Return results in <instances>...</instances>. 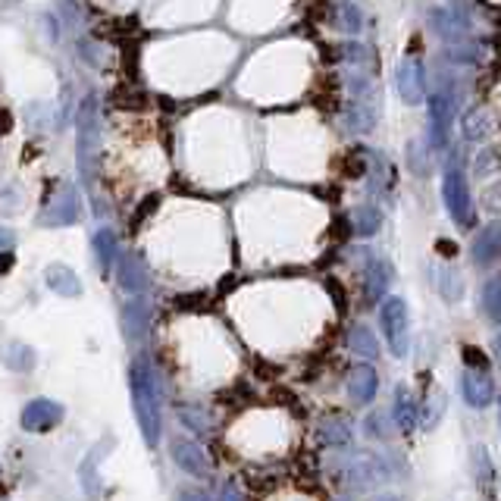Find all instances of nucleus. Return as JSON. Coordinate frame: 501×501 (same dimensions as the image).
I'll return each mask as SVG.
<instances>
[{"mask_svg":"<svg viewBox=\"0 0 501 501\" xmlns=\"http://www.w3.org/2000/svg\"><path fill=\"white\" fill-rule=\"evenodd\" d=\"M132 404H135V417L138 427H142V436L148 442V448H157L160 442V395H157V376L154 367H151L148 358H138L132 364Z\"/></svg>","mask_w":501,"mask_h":501,"instance_id":"1","label":"nucleus"},{"mask_svg":"<svg viewBox=\"0 0 501 501\" xmlns=\"http://www.w3.org/2000/svg\"><path fill=\"white\" fill-rule=\"evenodd\" d=\"M442 194H445V207L452 213V220L464 229L473 226V198H471V188H467V176L461 169L458 160H452L445 167V179H442Z\"/></svg>","mask_w":501,"mask_h":501,"instance_id":"2","label":"nucleus"},{"mask_svg":"<svg viewBox=\"0 0 501 501\" xmlns=\"http://www.w3.org/2000/svg\"><path fill=\"white\" fill-rule=\"evenodd\" d=\"M379 323H383V333H385V341H389L392 354H395V358H404V354H408V326H410L404 298H385L383 310H379Z\"/></svg>","mask_w":501,"mask_h":501,"instance_id":"3","label":"nucleus"},{"mask_svg":"<svg viewBox=\"0 0 501 501\" xmlns=\"http://www.w3.org/2000/svg\"><path fill=\"white\" fill-rule=\"evenodd\" d=\"M75 132H79V169H82V179L91 182L94 144H98V100H94V98H85V104H82Z\"/></svg>","mask_w":501,"mask_h":501,"instance_id":"4","label":"nucleus"},{"mask_svg":"<svg viewBox=\"0 0 501 501\" xmlns=\"http://www.w3.org/2000/svg\"><path fill=\"white\" fill-rule=\"evenodd\" d=\"M341 479H345V486H351V489H370V486H376V483H385V479H389V471H385V464L379 461V454L358 452L354 458H348L345 467H341Z\"/></svg>","mask_w":501,"mask_h":501,"instance_id":"5","label":"nucleus"},{"mask_svg":"<svg viewBox=\"0 0 501 501\" xmlns=\"http://www.w3.org/2000/svg\"><path fill=\"white\" fill-rule=\"evenodd\" d=\"M454 123V98L448 91L429 94V148L445 151L448 132Z\"/></svg>","mask_w":501,"mask_h":501,"instance_id":"6","label":"nucleus"},{"mask_svg":"<svg viewBox=\"0 0 501 501\" xmlns=\"http://www.w3.org/2000/svg\"><path fill=\"white\" fill-rule=\"evenodd\" d=\"M395 85L404 104H410V107L423 104V98H427V73H423V63L414 60V56L402 60V66H398V73H395Z\"/></svg>","mask_w":501,"mask_h":501,"instance_id":"7","label":"nucleus"},{"mask_svg":"<svg viewBox=\"0 0 501 501\" xmlns=\"http://www.w3.org/2000/svg\"><path fill=\"white\" fill-rule=\"evenodd\" d=\"M60 420H63V404L50 402V398H35V402H29L22 417H19L25 433H48V429H54Z\"/></svg>","mask_w":501,"mask_h":501,"instance_id":"8","label":"nucleus"},{"mask_svg":"<svg viewBox=\"0 0 501 501\" xmlns=\"http://www.w3.org/2000/svg\"><path fill=\"white\" fill-rule=\"evenodd\" d=\"M169 448H173V461L188 473V477H198V479L211 477V458H207L201 445H194V442H188V439H173Z\"/></svg>","mask_w":501,"mask_h":501,"instance_id":"9","label":"nucleus"},{"mask_svg":"<svg viewBox=\"0 0 501 501\" xmlns=\"http://www.w3.org/2000/svg\"><path fill=\"white\" fill-rule=\"evenodd\" d=\"M461 389H464V398L471 408H489L492 398H496V383L486 370H467L464 379H461Z\"/></svg>","mask_w":501,"mask_h":501,"instance_id":"10","label":"nucleus"},{"mask_svg":"<svg viewBox=\"0 0 501 501\" xmlns=\"http://www.w3.org/2000/svg\"><path fill=\"white\" fill-rule=\"evenodd\" d=\"M376 389H379V376L370 364L351 367V373H348V395H351L354 404H370L376 398Z\"/></svg>","mask_w":501,"mask_h":501,"instance_id":"11","label":"nucleus"},{"mask_svg":"<svg viewBox=\"0 0 501 501\" xmlns=\"http://www.w3.org/2000/svg\"><path fill=\"white\" fill-rule=\"evenodd\" d=\"M75 220H79V194H75V188L63 186L60 194L54 198V204L44 211V223L63 226V223H75Z\"/></svg>","mask_w":501,"mask_h":501,"instance_id":"12","label":"nucleus"},{"mask_svg":"<svg viewBox=\"0 0 501 501\" xmlns=\"http://www.w3.org/2000/svg\"><path fill=\"white\" fill-rule=\"evenodd\" d=\"M117 276H119V285H123L129 295H144V289H148V272H144V266L138 263L132 254H117Z\"/></svg>","mask_w":501,"mask_h":501,"instance_id":"13","label":"nucleus"},{"mask_svg":"<svg viewBox=\"0 0 501 501\" xmlns=\"http://www.w3.org/2000/svg\"><path fill=\"white\" fill-rule=\"evenodd\" d=\"M44 285H48L50 291H56V295H63V298H79L82 295L79 276L63 263H54V266L44 270Z\"/></svg>","mask_w":501,"mask_h":501,"instance_id":"14","label":"nucleus"},{"mask_svg":"<svg viewBox=\"0 0 501 501\" xmlns=\"http://www.w3.org/2000/svg\"><path fill=\"white\" fill-rule=\"evenodd\" d=\"M123 326H125L129 341L144 339V333H148V304H144L142 298H135V301H129L123 307Z\"/></svg>","mask_w":501,"mask_h":501,"instance_id":"15","label":"nucleus"},{"mask_svg":"<svg viewBox=\"0 0 501 501\" xmlns=\"http://www.w3.org/2000/svg\"><path fill=\"white\" fill-rule=\"evenodd\" d=\"M389 282H392V270L385 260H376L373 257L370 263H367V301L376 304L379 298L389 291Z\"/></svg>","mask_w":501,"mask_h":501,"instance_id":"16","label":"nucleus"},{"mask_svg":"<svg viewBox=\"0 0 501 501\" xmlns=\"http://www.w3.org/2000/svg\"><path fill=\"white\" fill-rule=\"evenodd\" d=\"M498 254H501V220H496V223L479 232L477 245H473V260L477 263H492Z\"/></svg>","mask_w":501,"mask_h":501,"instance_id":"17","label":"nucleus"},{"mask_svg":"<svg viewBox=\"0 0 501 501\" xmlns=\"http://www.w3.org/2000/svg\"><path fill=\"white\" fill-rule=\"evenodd\" d=\"M348 223H351V232L360 238H370L379 232V226H383V217H379L376 207L364 204V207H354L351 217H348Z\"/></svg>","mask_w":501,"mask_h":501,"instance_id":"18","label":"nucleus"},{"mask_svg":"<svg viewBox=\"0 0 501 501\" xmlns=\"http://www.w3.org/2000/svg\"><path fill=\"white\" fill-rule=\"evenodd\" d=\"M392 417H395V427L402 429V433H410V429L417 427V404H414V395H410L404 385H398L395 392V410H392Z\"/></svg>","mask_w":501,"mask_h":501,"instance_id":"19","label":"nucleus"},{"mask_svg":"<svg viewBox=\"0 0 501 501\" xmlns=\"http://www.w3.org/2000/svg\"><path fill=\"white\" fill-rule=\"evenodd\" d=\"M333 19H335V25H339L341 31H351V35H358V31L364 29V13L358 10V4H354V0H335V4H333Z\"/></svg>","mask_w":501,"mask_h":501,"instance_id":"20","label":"nucleus"},{"mask_svg":"<svg viewBox=\"0 0 501 501\" xmlns=\"http://www.w3.org/2000/svg\"><path fill=\"white\" fill-rule=\"evenodd\" d=\"M348 345H351L354 354H360V358H367V360L379 358V341L367 326H351V333H348Z\"/></svg>","mask_w":501,"mask_h":501,"instance_id":"21","label":"nucleus"},{"mask_svg":"<svg viewBox=\"0 0 501 501\" xmlns=\"http://www.w3.org/2000/svg\"><path fill=\"white\" fill-rule=\"evenodd\" d=\"M320 442L323 445H348L351 442V423L341 417H329L320 423Z\"/></svg>","mask_w":501,"mask_h":501,"instance_id":"22","label":"nucleus"},{"mask_svg":"<svg viewBox=\"0 0 501 501\" xmlns=\"http://www.w3.org/2000/svg\"><path fill=\"white\" fill-rule=\"evenodd\" d=\"M345 123L351 132H358V135H367V132H373V110L370 104H364V100H351L345 110Z\"/></svg>","mask_w":501,"mask_h":501,"instance_id":"23","label":"nucleus"},{"mask_svg":"<svg viewBox=\"0 0 501 501\" xmlns=\"http://www.w3.org/2000/svg\"><path fill=\"white\" fill-rule=\"evenodd\" d=\"M94 254H98V263H100V270H113V263H117V238H113V232L110 229H100L98 236H94Z\"/></svg>","mask_w":501,"mask_h":501,"instance_id":"24","label":"nucleus"},{"mask_svg":"<svg viewBox=\"0 0 501 501\" xmlns=\"http://www.w3.org/2000/svg\"><path fill=\"white\" fill-rule=\"evenodd\" d=\"M4 360H6V367H13V370L29 373L31 367H35V351H31L29 345H19V341H10V345L4 348Z\"/></svg>","mask_w":501,"mask_h":501,"instance_id":"25","label":"nucleus"},{"mask_svg":"<svg viewBox=\"0 0 501 501\" xmlns=\"http://www.w3.org/2000/svg\"><path fill=\"white\" fill-rule=\"evenodd\" d=\"M483 310L492 323H501V279H489L483 289Z\"/></svg>","mask_w":501,"mask_h":501,"instance_id":"26","label":"nucleus"},{"mask_svg":"<svg viewBox=\"0 0 501 501\" xmlns=\"http://www.w3.org/2000/svg\"><path fill=\"white\" fill-rule=\"evenodd\" d=\"M464 135L471 138V142H479V138L489 135V123H486V113L479 110H471L464 119Z\"/></svg>","mask_w":501,"mask_h":501,"instance_id":"27","label":"nucleus"},{"mask_svg":"<svg viewBox=\"0 0 501 501\" xmlns=\"http://www.w3.org/2000/svg\"><path fill=\"white\" fill-rule=\"evenodd\" d=\"M442 410H445V392L433 389V398H427V414H423V427L433 429L436 423H439Z\"/></svg>","mask_w":501,"mask_h":501,"instance_id":"28","label":"nucleus"},{"mask_svg":"<svg viewBox=\"0 0 501 501\" xmlns=\"http://www.w3.org/2000/svg\"><path fill=\"white\" fill-rule=\"evenodd\" d=\"M367 436H373V439H389V414H383V410H373L370 417H367Z\"/></svg>","mask_w":501,"mask_h":501,"instance_id":"29","label":"nucleus"},{"mask_svg":"<svg viewBox=\"0 0 501 501\" xmlns=\"http://www.w3.org/2000/svg\"><path fill=\"white\" fill-rule=\"evenodd\" d=\"M341 56H345L348 63H354V69L364 66V63H367V50H364V44H358V41L341 44Z\"/></svg>","mask_w":501,"mask_h":501,"instance_id":"30","label":"nucleus"},{"mask_svg":"<svg viewBox=\"0 0 501 501\" xmlns=\"http://www.w3.org/2000/svg\"><path fill=\"white\" fill-rule=\"evenodd\" d=\"M464 364L471 367V370H486V367H489V358H486L477 345H467L464 348Z\"/></svg>","mask_w":501,"mask_h":501,"instance_id":"31","label":"nucleus"},{"mask_svg":"<svg viewBox=\"0 0 501 501\" xmlns=\"http://www.w3.org/2000/svg\"><path fill=\"white\" fill-rule=\"evenodd\" d=\"M220 501H245V496L236 486V479H226V483L220 486Z\"/></svg>","mask_w":501,"mask_h":501,"instance_id":"32","label":"nucleus"},{"mask_svg":"<svg viewBox=\"0 0 501 501\" xmlns=\"http://www.w3.org/2000/svg\"><path fill=\"white\" fill-rule=\"evenodd\" d=\"M477 467H483V483L486 489H492V467H489V454L483 448H477Z\"/></svg>","mask_w":501,"mask_h":501,"instance_id":"33","label":"nucleus"},{"mask_svg":"<svg viewBox=\"0 0 501 501\" xmlns=\"http://www.w3.org/2000/svg\"><path fill=\"white\" fill-rule=\"evenodd\" d=\"M179 414H182V420H186V423H188V427H198V429H207V417H204V414H201V410H194V414H192V410H186V408H182V410H179Z\"/></svg>","mask_w":501,"mask_h":501,"instance_id":"34","label":"nucleus"},{"mask_svg":"<svg viewBox=\"0 0 501 501\" xmlns=\"http://www.w3.org/2000/svg\"><path fill=\"white\" fill-rule=\"evenodd\" d=\"M179 501H211L204 496V492H194V489H186V492H179Z\"/></svg>","mask_w":501,"mask_h":501,"instance_id":"35","label":"nucleus"},{"mask_svg":"<svg viewBox=\"0 0 501 501\" xmlns=\"http://www.w3.org/2000/svg\"><path fill=\"white\" fill-rule=\"evenodd\" d=\"M10 245H13V232L0 226V251H10Z\"/></svg>","mask_w":501,"mask_h":501,"instance_id":"36","label":"nucleus"},{"mask_svg":"<svg viewBox=\"0 0 501 501\" xmlns=\"http://www.w3.org/2000/svg\"><path fill=\"white\" fill-rule=\"evenodd\" d=\"M13 266V254L10 251H0V272H6Z\"/></svg>","mask_w":501,"mask_h":501,"instance_id":"37","label":"nucleus"},{"mask_svg":"<svg viewBox=\"0 0 501 501\" xmlns=\"http://www.w3.org/2000/svg\"><path fill=\"white\" fill-rule=\"evenodd\" d=\"M6 129H10V113L0 110V132H6Z\"/></svg>","mask_w":501,"mask_h":501,"instance_id":"38","label":"nucleus"},{"mask_svg":"<svg viewBox=\"0 0 501 501\" xmlns=\"http://www.w3.org/2000/svg\"><path fill=\"white\" fill-rule=\"evenodd\" d=\"M496 358H498V364H501V333L496 335Z\"/></svg>","mask_w":501,"mask_h":501,"instance_id":"39","label":"nucleus"},{"mask_svg":"<svg viewBox=\"0 0 501 501\" xmlns=\"http://www.w3.org/2000/svg\"><path fill=\"white\" fill-rule=\"evenodd\" d=\"M373 501H398L395 496H383V498H373Z\"/></svg>","mask_w":501,"mask_h":501,"instance_id":"40","label":"nucleus"},{"mask_svg":"<svg viewBox=\"0 0 501 501\" xmlns=\"http://www.w3.org/2000/svg\"><path fill=\"white\" fill-rule=\"evenodd\" d=\"M498 423H501V414H498Z\"/></svg>","mask_w":501,"mask_h":501,"instance_id":"41","label":"nucleus"}]
</instances>
